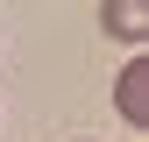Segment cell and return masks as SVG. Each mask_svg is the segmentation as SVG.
Returning a JSON list of instances; mask_svg holds the SVG:
<instances>
[{
  "instance_id": "6da1fadb",
  "label": "cell",
  "mask_w": 149,
  "mask_h": 142,
  "mask_svg": "<svg viewBox=\"0 0 149 142\" xmlns=\"http://www.w3.org/2000/svg\"><path fill=\"white\" fill-rule=\"evenodd\" d=\"M114 106H121L128 128H149V50L121 64V78H114Z\"/></svg>"
},
{
  "instance_id": "7a4b0ae2",
  "label": "cell",
  "mask_w": 149,
  "mask_h": 142,
  "mask_svg": "<svg viewBox=\"0 0 149 142\" xmlns=\"http://www.w3.org/2000/svg\"><path fill=\"white\" fill-rule=\"evenodd\" d=\"M100 29L121 36V43H142V36H149V7H142V0H107V7H100Z\"/></svg>"
}]
</instances>
